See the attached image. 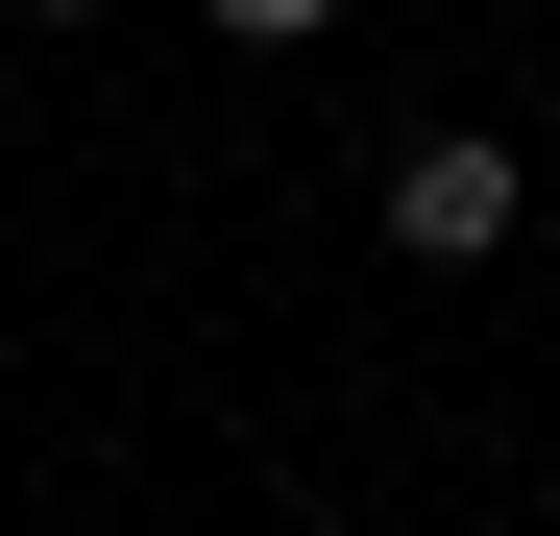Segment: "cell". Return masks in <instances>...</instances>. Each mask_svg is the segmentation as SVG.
<instances>
[{"label":"cell","instance_id":"cell-1","mask_svg":"<svg viewBox=\"0 0 560 536\" xmlns=\"http://www.w3.org/2000/svg\"><path fill=\"white\" fill-rule=\"evenodd\" d=\"M512 220H536V171H512L488 123H439V147H390V244H415V268H488Z\"/></svg>","mask_w":560,"mask_h":536},{"label":"cell","instance_id":"cell-2","mask_svg":"<svg viewBox=\"0 0 560 536\" xmlns=\"http://www.w3.org/2000/svg\"><path fill=\"white\" fill-rule=\"evenodd\" d=\"M220 25H244V49H317V25H341V0H220Z\"/></svg>","mask_w":560,"mask_h":536},{"label":"cell","instance_id":"cell-3","mask_svg":"<svg viewBox=\"0 0 560 536\" xmlns=\"http://www.w3.org/2000/svg\"><path fill=\"white\" fill-rule=\"evenodd\" d=\"M25 25H98V0H25Z\"/></svg>","mask_w":560,"mask_h":536}]
</instances>
